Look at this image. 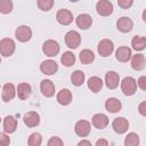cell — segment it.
<instances>
[{
  "label": "cell",
  "mask_w": 146,
  "mask_h": 146,
  "mask_svg": "<svg viewBox=\"0 0 146 146\" xmlns=\"http://www.w3.org/2000/svg\"><path fill=\"white\" fill-rule=\"evenodd\" d=\"M84 78H86L84 76V73L82 71H80V70H76V71H74L71 74V82H72L73 86L80 87L84 82Z\"/></svg>",
  "instance_id": "83f0119b"
},
{
  "label": "cell",
  "mask_w": 146,
  "mask_h": 146,
  "mask_svg": "<svg viewBox=\"0 0 146 146\" xmlns=\"http://www.w3.org/2000/svg\"><path fill=\"white\" fill-rule=\"evenodd\" d=\"M31 92H32V88L27 82H22L17 86V96L19 99H22V100L27 99L30 97Z\"/></svg>",
  "instance_id": "cb8c5ba5"
},
{
  "label": "cell",
  "mask_w": 146,
  "mask_h": 146,
  "mask_svg": "<svg viewBox=\"0 0 146 146\" xmlns=\"http://www.w3.org/2000/svg\"><path fill=\"white\" fill-rule=\"evenodd\" d=\"M65 43L68 48L71 49H75L80 46L81 43V35L76 32V31H68L65 34Z\"/></svg>",
  "instance_id": "5b68a950"
},
{
  "label": "cell",
  "mask_w": 146,
  "mask_h": 146,
  "mask_svg": "<svg viewBox=\"0 0 146 146\" xmlns=\"http://www.w3.org/2000/svg\"><path fill=\"white\" fill-rule=\"evenodd\" d=\"M47 146H64V143H63L62 138H59L57 136H54L48 140Z\"/></svg>",
  "instance_id": "836d02e7"
},
{
  "label": "cell",
  "mask_w": 146,
  "mask_h": 146,
  "mask_svg": "<svg viewBox=\"0 0 146 146\" xmlns=\"http://www.w3.org/2000/svg\"><path fill=\"white\" fill-rule=\"evenodd\" d=\"M132 27H133V23H132L131 18H129L127 16H123V17L119 18L117 22H116V29L122 33L130 32L132 30Z\"/></svg>",
  "instance_id": "5bb4252c"
},
{
  "label": "cell",
  "mask_w": 146,
  "mask_h": 146,
  "mask_svg": "<svg viewBox=\"0 0 146 146\" xmlns=\"http://www.w3.org/2000/svg\"><path fill=\"white\" fill-rule=\"evenodd\" d=\"M15 36L19 42H27L32 38V30L27 25H21L16 29Z\"/></svg>",
  "instance_id": "8992f818"
},
{
  "label": "cell",
  "mask_w": 146,
  "mask_h": 146,
  "mask_svg": "<svg viewBox=\"0 0 146 146\" xmlns=\"http://www.w3.org/2000/svg\"><path fill=\"white\" fill-rule=\"evenodd\" d=\"M23 121H24V124L27 125L29 128H34V127H38L40 123V115L36 112L31 111L24 114Z\"/></svg>",
  "instance_id": "30bf717a"
},
{
  "label": "cell",
  "mask_w": 146,
  "mask_h": 146,
  "mask_svg": "<svg viewBox=\"0 0 146 146\" xmlns=\"http://www.w3.org/2000/svg\"><path fill=\"white\" fill-rule=\"evenodd\" d=\"M137 84H138V87H139L141 90L146 91V76H145V75L140 76V78L138 79V81H137Z\"/></svg>",
  "instance_id": "8d00e7d4"
},
{
  "label": "cell",
  "mask_w": 146,
  "mask_h": 146,
  "mask_svg": "<svg viewBox=\"0 0 146 146\" xmlns=\"http://www.w3.org/2000/svg\"><path fill=\"white\" fill-rule=\"evenodd\" d=\"M131 46L136 51H141L146 48V38L141 35H135L131 40Z\"/></svg>",
  "instance_id": "484cf974"
},
{
  "label": "cell",
  "mask_w": 146,
  "mask_h": 146,
  "mask_svg": "<svg viewBox=\"0 0 146 146\" xmlns=\"http://www.w3.org/2000/svg\"><path fill=\"white\" fill-rule=\"evenodd\" d=\"M90 130H91V124L87 120H79L75 123L74 131L79 137H87L90 133Z\"/></svg>",
  "instance_id": "52a82bcc"
},
{
  "label": "cell",
  "mask_w": 146,
  "mask_h": 146,
  "mask_svg": "<svg viewBox=\"0 0 146 146\" xmlns=\"http://www.w3.org/2000/svg\"><path fill=\"white\" fill-rule=\"evenodd\" d=\"M16 44L15 41L10 38H3L0 41V52L3 57H9L15 52Z\"/></svg>",
  "instance_id": "7a4b0ae2"
},
{
  "label": "cell",
  "mask_w": 146,
  "mask_h": 146,
  "mask_svg": "<svg viewBox=\"0 0 146 146\" xmlns=\"http://www.w3.org/2000/svg\"><path fill=\"white\" fill-rule=\"evenodd\" d=\"M79 59L82 64H90L94 62L95 59V54L92 50L90 49H83L80 54H79Z\"/></svg>",
  "instance_id": "4316f807"
},
{
  "label": "cell",
  "mask_w": 146,
  "mask_h": 146,
  "mask_svg": "<svg viewBox=\"0 0 146 146\" xmlns=\"http://www.w3.org/2000/svg\"><path fill=\"white\" fill-rule=\"evenodd\" d=\"M76 146H92V145H91V143H90L89 140H87V139H82V140H80V141L78 143Z\"/></svg>",
  "instance_id": "ab89813d"
},
{
  "label": "cell",
  "mask_w": 146,
  "mask_h": 146,
  "mask_svg": "<svg viewBox=\"0 0 146 146\" xmlns=\"http://www.w3.org/2000/svg\"><path fill=\"white\" fill-rule=\"evenodd\" d=\"M141 17H143V21L146 23V9H144V11L141 14Z\"/></svg>",
  "instance_id": "60d3db41"
},
{
  "label": "cell",
  "mask_w": 146,
  "mask_h": 146,
  "mask_svg": "<svg viewBox=\"0 0 146 146\" xmlns=\"http://www.w3.org/2000/svg\"><path fill=\"white\" fill-rule=\"evenodd\" d=\"M75 23H76V25H78L79 29H81V30H88L91 26V24H92V18L88 14H80L75 18Z\"/></svg>",
  "instance_id": "ffe728a7"
},
{
  "label": "cell",
  "mask_w": 146,
  "mask_h": 146,
  "mask_svg": "<svg viewBox=\"0 0 146 146\" xmlns=\"http://www.w3.org/2000/svg\"><path fill=\"white\" fill-rule=\"evenodd\" d=\"M131 49L129 47H125V46H122V47H119L115 51V57L119 62H122V63H127L130 60L131 58Z\"/></svg>",
  "instance_id": "ac0fdd59"
},
{
  "label": "cell",
  "mask_w": 146,
  "mask_h": 146,
  "mask_svg": "<svg viewBox=\"0 0 146 146\" xmlns=\"http://www.w3.org/2000/svg\"><path fill=\"white\" fill-rule=\"evenodd\" d=\"M97 50H98V54L102 57H108L113 52V50H114V44H113L112 40H110V39H103V40L99 41L98 47H97Z\"/></svg>",
  "instance_id": "277c9868"
},
{
  "label": "cell",
  "mask_w": 146,
  "mask_h": 146,
  "mask_svg": "<svg viewBox=\"0 0 146 146\" xmlns=\"http://www.w3.org/2000/svg\"><path fill=\"white\" fill-rule=\"evenodd\" d=\"M58 70V65L55 60L52 59H48V60H43L40 65V71L46 74V75H52L57 72Z\"/></svg>",
  "instance_id": "7c38bea8"
},
{
  "label": "cell",
  "mask_w": 146,
  "mask_h": 146,
  "mask_svg": "<svg viewBox=\"0 0 146 146\" xmlns=\"http://www.w3.org/2000/svg\"><path fill=\"white\" fill-rule=\"evenodd\" d=\"M121 90L125 96H132L137 91V81L132 76H125L121 82Z\"/></svg>",
  "instance_id": "6da1fadb"
},
{
  "label": "cell",
  "mask_w": 146,
  "mask_h": 146,
  "mask_svg": "<svg viewBox=\"0 0 146 146\" xmlns=\"http://www.w3.org/2000/svg\"><path fill=\"white\" fill-rule=\"evenodd\" d=\"M2 127H3V131L6 133H13L16 131L17 129V120L11 116V115H8L3 119V122H2Z\"/></svg>",
  "instance_id": "44dd1931"
},
{
  "label": "cell",
  "mask_w": 146,
  "mask_h": 146,
  "mask_svg": "<svg viewBox=\"0 0 146 146\" xmlns=\"http://www.w3.org/2000/svg\"><path fill=\"white\" fill-rule=\"evenodd\" d=\"M10 144V138L8 135H6V132H1L0 133V145L1 146H9Z\"/></svg>",
  "instance_id": "e575fe53"
},
{
  "label": "cell",
  "mask_w": 146,
  "mask_h": 146,
  "mask_svg": "<svg viewBox=\"0 0 146 146\" xmlns=\"http://www.w3.org/2000/svg\"><path fill=\"white\" fill-rule=\"evenodd\" d=\"M36 5H38L39 9H41L42 11H48L52 8L54 1L52 0H38Z\"/></svg>",
  "instance_id": "1f68e13d"
},
{
  "label": "cell",
  "mask_w": 146,
  "mask_h": 146,
  "mask_svg": "<svg viewBox=\"0 0 146 146\" xmlns=\"http://www.w3.org/2000/svg\"><path fill=\"white\" fill-rule=\"evenodd\" d=\"M16 94H17V89H15V86L13 83H5L3 84L2 92H1V98L3 102L11 100Z\"/></svg>",
  "instance_id": "2e32d148"
},
{
  "label": "cell",
  "mask_w": 146,
  "mask_h": 146,
  "mask_svg": "<svg viewBox=\"0 0 146 146\" xmlns=\"http://www.w3.org/2000/svg\"><path fill=\"white\" fill-rule=\"evenodd\" d=\"M91 123L97 129H105L108 124V116L103 113H97L92 116Z\"/></svg>",
  "instance_id": "e0dca14e"
},
{
  "label": "cell",
  "mask_w": 146,
  "mask_h": 146,
  "mask_svg": "<svg viewBox=\"0 0 146 146\" xmlns=\"http://www.w3.org/2000/svg\"><path fill=\"white\" fill-rule=\"evenodd\" d=\"M42 51L48 57H54L59 52V44L55 40H46L42 44Z\"/></svg>",
  "instance_id": "3957f363"
},
{
  "label": "cell",
  "mask_w": 146,
  "mask_h": 146,
  "mask_svg": "<svg viewBox=\"0 0 146 146\" xmlns=\"http://www.w3.org/2000/svg\"><path fill=\"white\" fill-rule=\"evenodd\" d=\"M124 146H139V136L135 132H129L124 138Z\"/></svg>",
  "instance_id": "f546056e"
},
{
  "label": "cell",
  "mask_w": 146,
  "mask_h": 146,
  "mask_svg": "<svg viewBox=\"0 0 146 146\" xmlns=\"http://www.w3.org/2000/svg\"><path fill=\"white\" fill-rule=\"evenodd\" d=\"M112 128H113V130L116 133L122 135V133H125L128 131V129H129V122L124 117H116L112 122Z\"/></svg>",
  "instance_id": "9c48e42d"
},
{
  "label": "cell",
  "mask_w": 146,
  "mask_h": 146,
  "mask_svg": "<svg viewBox=\"0 0 146 146\" xmlns=\"http://www.w3.org/2000/svg\"><path fill=\"white\" fill-rule=\"evenodd\" d=\"M41 143H42V137L38 132L31 133L30 137H29V139H27V145L29 146H40Z\"/></svg>",
  "instance_id": "4dcf8cb0"
},
{
  "label": "cell",
  "mask_w": 146,
  "mask_h": 146,
  "mask_svg": "<svg viewBox=\"0 0 146 146\" xmlns=\"http://www.w3.org/2000/svg\"><path fill=\"white\" fill-rule=\"evenodd\" d=\"M138 112H139L140 115L146 116V100H145V102H141V103L138 105Z\"/></svg>",
  "instance_id": "74e56055"
},
{
  "label": "cell",
  "mask_w": 146,
  "mask_h": 146,
  "mask_svg": "<svg viewBox=\"0 0 146 146\" xmlns=\"http://www.w3.org/2000/svg\"><path fill=\"white\" fill-rule=\"evenodd\" d=\"M40 91L44 97H52L55 95V84L50 80L44 79L40 83Z\"/></svg>",
  "instance_id": "9a60e30c"
},
{
  "label": "cell",
  "mask_w": 146,
  "mask_h": 146,
  "mask_svg": "<svg viewBox=\"0 0 146 146\" xmlns=\"http://www.w3.org/2000/svg\"><path fill=\"white\" fill-rule=\"evenodd\" d=\"M146 66V58L143 54H136L131 58V67L135 71H141Z\"/></svg>",
  "instance_id": "7402d4cb"
},
{
  "label": "cell",
  "mask_w": 146,
  "mask_h": 146,
  "mask_svg": "<svg viewBox=\"0 0 146 146\" xmlns=\"http://www.w3.org/2000/svg\"><path fill=\"white\" fill-rule=\"evenodd\" d=\"M87 83H88V88H89L94 94L99 92V91L102 90V88H103V84H104L103 80H102L99 76H91V78L88 80Z\"/></svg>",
  "instance_id": "d4e9b609"
},
{
  "label": "cell",
  "mask_w": 146,
  "mask_h": 146,
  "mask_svg": "<svg viewBox=\"0 0 146 146\" xmlns=\"http://www.w3.org/2000/svg\"><path fill=\"white\" fill-rule=\"evenodd\" d=\"M132 3H133L132 0H117V5L123 9H128L129 7L132 6Z\"/></svg>",
  "instance_id": "d590c367"
},
{
  "label": "cell",
  "mask_w": 146,
  "mask_h": 146,
  "mask_svg": "<svg viewBox=\"0 0 146 146\" xmlns=\"http://www.w3.org/2000/svg\"><path fill=\"white\" fill-rule=\"evenodd\" d=\"M56 19L62 25H70L73 22V14L68 9H59L56 14Z\"/></svg>",
  "instance_id": "8fae6325"
},
{
  "label": "cell",
  "mask_w": 146,
  "mask_h": 146,
  "mask_svg": "<svg viewBox=\"0 0 146 146\" xmlns=\"http://www.w3.org/2000/svg\"><path fill=\"white\" fill-rule=\"evenodd\" d=\"M122 108V104L121 102L115 98V97H110L108 99H106L105 102V110L110 113H117L120 112Z\"/></svg>",
  "instance_id": "d6986e66"
},
{
  "label": "cell",
  "mask_w": 146,
  "mask_h": 146,
  "mask_svg": "<svg viewBox=\"0 0 146 146\" xmlns=\"http://www.w3.org/2000/svg\"><path fill=\"white\" fill-rule=\"evenodd\" d=\"M120 83V76L119 73L114 71H108L105 74V84L108 89H115Z\"/></svg>",
  "instance_id": "4fadbf2b"
},
{
  "label": "cell",
  "mask_w": 146,
  "mask_h": 146,
  "mask_svg": "<svg viewBox=\"0 0 146 146\" xmlns=\"http://www.w3.org/2000/svg\"><path fill=\"white\" fill-rule=\"evenodd\" d=\"M57 102H58V104H60V105H68L71 102H72V98H73V96H72V92L68 90V89H60L59 91H58V94H57Z\"/></svg>",
  "instance_id": "603a6c76"
},
{
  "label": "cell",
  "mask_w": 146,
  "mask_h": 146,
  "mask_svg": "<svg viewBox=\"0 0 146 146\" xmlns=\"http://www.w3.org/2000/svg\"><path fill=\"white\" fill-rule=\"evenodd\" d=\"M96 9L97 13L100 16H110L113 13V3L108 0H99L96 3Z\"/></svg>",
  "instance_id": "ba28073f"
},
{
  "label": "cell",
  "mask_w": 146,
  "mask_h": 146,
  "mask_svg": "<svg viewBox=\"0 0 146 146\" xmlns=\"http://www.w3.org/2000/svg\"><path fill=\"white\" fill-rule=\"evenodd\" d=\"M60 62H62V64L64 66L70 67V66L74 65V63H75V56H74V54L72 51H65L62 55V57H60Z\"/></svg>",
  "instance_id": "f1b7e54d"
},
{
  "label": "cell",
  "mask_w": 146,
  "mask_h": 146,
  "mask_svg": "<svg viewBox=\"0 0 146 146\" xmlns=\"http://www.w3.org/2000/svg\"><path fill=\"white\" fill-rule=\"evenodd\" d=\"M13 10V2L10 0H2L0 1V13L9 14Z\"/></svg>",
  "instance_id": "d6a6232c"
},
{
  "label": "cell",
  "mask_w": 146,
  "mask_h": 146,
  "mask_svg": "<svg viewBox=\"0 0 146 146\" xmlns=\"http://www.w3.org/2000/svg\"><path fill=\"white\" fill-rule=\"evenodd\" d=\"M95 146H110L108 145V141L105 139V138H100L96 141V145Z\"/></svg>",
  "instance_id": "f35d334b"
}]
</instances>
